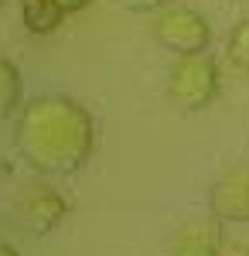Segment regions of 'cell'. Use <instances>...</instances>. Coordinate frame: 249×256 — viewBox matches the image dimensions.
<instances>
[{
  "label": "cell",
  "instance_id": "6da1fadb",
  "mask_svg": "<svg viewBox=\"0 0 249 256\" xmlns=\"http://www.w3.org/2000/svg\"><path fill=\"white\" fill-rule=\"evenodd\" d=\"M14 150L44 178L76 174L96 150V123L72 96H38L14 116Z\"/></svg>",
  "mask_w": 249,
  "mask_h": 256
},
{
  "label": "cell",
  "instance_id": "7a4b0ae2",
  "mask_svg": "<svg viewBox=\"0 0 249 256\" xmlns=\"http://www.w3.org/2000/svg\"><path fill=\"white\" fill-rule=\"evenodd\" d=\"M218 89H222V72H218V62L208 52L178 55V62L168 72V99L184 113L208 110L218 99Z\"/></svg>",
  "mask_w": 249,
  "mask_h": 256
},
{
  "label": "cell",
  "instance_id": "3957f363",
  "mask_svg": "<svg viewBox=\"0 0 249 256\" xmlns=\"http://www.w3.org/2000/svg\"><path fill=\"white\" fill-rule=\"evenodd\" d=\"M150 31H154V41L160 48H168L174 58L208 52V44H212V24L205 20V14H198L192 7H164V10H157Z\"/></svg>",
  "mask_w": 249,
  "mask_h": 256
},
{
  "label": "cell",
  "instance_id": "277c9868",
  "mask_svg": "<svg viewBox=\"0 0 249 256\" xmlns=\"http://www.w3.org/2000/svg\"><path fill=\"white\" fill-rule=\"evenodd\" d=\"M208 212L222 222H249V164H236L215 178L208 192Z\"/></svg>",
  "mask_w": 249,
  "mask_h": 256
},
{
  "label": "cell",
  "instance_id": "5b68a950",
  "mask_svg": "<svg viewBox=\"0 0 249 256\" xmlns=\"http://www.w3.org/2000/svg\"><path fill=\"white\" fill-rule=\"evenodd\" d=\"M222 218L218 216H198V218H188L171 239V253L178 256H215L222 253V242H226V232H222Z\"/></svg>",
  "mask_w": 249,
  "mask_h": 256
},
{
  "label": "cell",
  "instance_id": "8992f818",
  "mask_svg": "<svg viewBox=\"0 0 249 256\" xmlns=\"http://www.w3.org/2000/svg\"><path fill=\"white\" fill-rule=\"evenodd\" d=\"M18 216L31 232H52L62 218L68 216V202L58 195L55 188L38 184L18 198Z\"/></svg>",
  "mask_w": 249,
  "mask_h": 256
},
{
  "label": "cell",
  "instance_id": "52a82bcc",
  "mask_svg": "<svg viewBox=\"0 0 249 256\" xmlns=\"http://www.w3.org/2000/svg\"><path fill=\"white\" fill-rule=\"evenodd\" d=\"M20 20L31 34H52L65 20V10L55 0H20Z\"/></svg>",
  "mask_w": 249,
  "mask_h": 256
},
{
  "label": "cell",
  "instance_id": "ba28073f",
  "mask_svg": "<svg viewBox=\"0 0 249 256\" xmlns=\"http://www.w3.org/2000/svg\"><path fill=\"white\" fill-rule=\"evenodd\" d=\"M24 106V89H20V72L10 58H0V120H10Z\"/></svg>",
  "mask_w": 249,
  "mask_h": 256
},
{
  "label": "cell",
  "instance_id": "9c48e42d",
  "mask_svg": "<svg viewBox=\"0 0 249 256\" xmlns=\"http://www.w3.org/2000/svg\"><path fill=\"white\" fill-rule=\"evenodd\" d=\"M226 55L236 68L249 72V18H242L236 28L229 31V41H226Z\"/></svg>",
  "mask_w": 249,
  "mask_h": 256
},
{
  "label": "cell",
  "instance_id": "30bf717a",
  "mask_svg": "<svg viewBox=\"0 0 249 256\" xmlns=\"http://www.w3.org/2000/svg\"><path fill=\"white\" fill-rule=\"evenodd\" d=\"M116 4L126 7V10H134V14H157V10L168 7V0H116Z\"/></svg>",
  "mask_w": 249,
  "mask_h": 256
},
{
  "label": "cell",
  "instance_id": "8fae6325",
  "mask_svg": "<svg viewBox=\"0 0 249 256\" xmlns=\"http://www.w3.org/2000/svg\"><path fill=\"white\" fill-rule=\"evenodd\" d=\"M55 4L62 7V10H65V18H68V14H78V10H86L92 0H55Z\"/></svg>",
  "mask_w": 249,
  "mask_h": 256
},
{
  "label": "cell",
  "instance_id": "7c38bea8",
  "mask_svg": "<svg viewBox=\"0 0 249 256\" xmlns=\"http://www.w3.org/2000/svg\"><path fill=\"white\" fill-rule=\"evenodd\" d=\"M14 253H18L14 246H0V256H14Z\"/></svg>",
  "mask_w": 249,
  "mask_h": 256
}]
</instances>
